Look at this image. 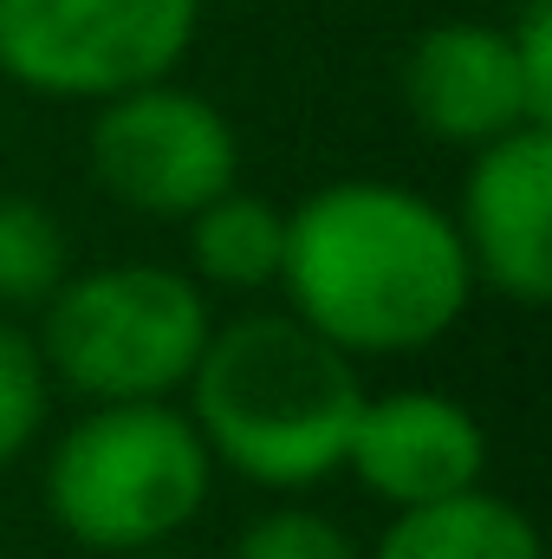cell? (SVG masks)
Wrapping results in <instances>:
<instances>
[{
  "label": "cell",
  "instance_id": "12",
  "mask_svg": "<svg viewBox=\"0 0 552 559\" xmlns=\"http://www.w3.org/2000/svg\"><path fill=\"white\" fill-rule=\"evenodd\" d=\"M72 274V235L52 215V202L7 189L0 195V312H39L59 280Z\"/></svg>",
  "mask_w": 552,
  "mask_h": 559
},
{
  "label": "cell",
  "instance_id": "13",
  "mask_svg": "<svg viewBox=\"0 0 552 559\" xmlns=\"http://www.w3.org/2000/svg\"><path fill=\"white\" fill-rule=\"evenodd\" d=\"M52 397H59V384L39 358L33 325L0 312V475L39 449V436L52 429Z\"/></svg>",
  "mask_w": 552,
  "mask_h": 559
},
{
  "label": "cell",
  "instance_id": "9",
  "mask_svg": "<svg viewBox=\"0 0 552 559\" xmlns=\"http://www.w3.org/2000/svg\"><path fill=\"white\" fill-rule=\"evenodd\" d=\"M404 111L429 143L481 150L520 124H547L520 85L507 26L494 20H435L422 26L397 66Z\"/></svg>",
  "mask_w": 552,
  "mask_h": 559
},
{
  "label": "cell",
  "instance_id": "5",
  "mask_svg": "<svg viewBox=\"0 0 552 559\" xmlns=\"http://www.w3.org/2000/svg\"><path fill=\"white\" fill-rule=\"evenodd\" d=\"M202 0H0V79L46 105H105L176 79Z\"/></svg>",
  "mask_w": 552,
  "mask_h": 559
},
{
  "label": "cell",
  "instance_id": "2",
  "mask_svg": "<svg viewBox=\"0 0 552 559\" xmlns=\"http://www.w3.org/2000/svg\"><path fill=\"white\" fill-rule=\"evenodd\" d=\"M364 371L286 306L241 312L208 332L182 411L195 423L215 475L261 495H305L345 475V442L364 404Z\"/></svg>",
  "mask_w": 552,
  "mask_h": 559
},
{
  "label": "cell",
  "instance_id": "15",
  "mask_svg": "<svg viewBox=\"0 0 552 559\" xmlns=\"http://www.w3.org/2000/svg\"><path fill=\"white\" fill-rule=\"evenodd\" d=\"M501 26H507V46H514V66H520L533 111L552 124V0H520V13Z\"/></svg>",
  "mask_w": 552,
  "mask_h": 559
},
{
  "label": "cell",
  "instance_id": "3",
  "mask_svg": "<svg viewBox=\"0 0 552 559\" xmlns=\"http://www.w3.org/2000/svg\"><path fill=\"white\" fill-rule=\"evenodd\" d=\"M215 495V462L176 397L85 404L39 462V501L85 559L176 547Z\"/></svg>",
  "mask_w": 552,
  "mask_h": 559
},
{
  "label": "cell",
  "instance_id": "4",
  "mask_svg": "<svg viewBox=\"0 0 552 559\" xmlns=\"http://www.w3.org/2000/svg\"><path fill=\"white\" fill-rule=\"evenodd\" d=\"M215 306L182 267L163 261H98L72 267L33 312L39 358L79 404H149L182 397Z\"/></svg>",
  "mask_w": 552,
  "mask_h": 559
},
{
  "label": "cell",
  "instance_id": "6",
  "mask_svg": "<svg viewBox=\"0 0 552 559\" xmlns=\"http://www.w3.org/2000/svg\"><path fill=\"white\" fill-rule=\"evenodd\" d=\"M85 163L118 209L182 228L202 202L241 182V131L208 92L149 79L92 105Z\"/></svg>",
  "mask_w": 552,
  "mask_h": 559
},
{
  "label": "cell",
  "instance_id": "8",
  "mask_svg": "<svg viewBox=\"0 0 552 559\" xmlns=\"http://www.w3.org/2000/svg\"><path fill=\"white\" fill-rule=\"evenodd\" d=\"M345 475L391 514L422 508V501H448L461 488H481L488 429L461 397H448L435 384L364 391L351 442H345Z\"/></svg>",
  "mask_w": 552,
  "mask_h": 559
},
{
  "label": "cell",
  "instance_id": "16",
  "mask_svg": "<svg viewBox=\"0 0 552 559\" xmlns=\"http://www.w3.org/2000/svg\"><path fill=\"white\" fill-rule=\"evenodd\" d=\"M118 559H195V554H176V547H156V554H118Z\"/></svg>",
  "mask_w": 552,
  "mask_h": 559
},
{
  "label": "cell",
  "instance_id": "1",
  "mask_svg": "<svg viewBox=\"0 0 552 559\" xmlns=\"http://www.w3.org/2000/svg\"><path fill=\"white\" fill-rule=\"evenodd\" d=\"M274 293L345 358H410L468 319L481 286L448 202L391 176H338L286 209Z\"/></svg>",
  "mask_w": 552,
  "mask_h": 559
},
{
  "label": "cell",
  "instance_id": "14",
  "mask_svg": "<svg viewBox=\"0 0 552 559\" xmlns=\"http://www.w3.org/2000/svg\"><path fill=\"white\" fill-rule=\"evenodd\" d=\"M228 559H364V547L319 508H299L292 495L254 514L235 540H228Z\"/></svg>",
  "mask_w": 552,
  "mask_h": 559
},
{
  "label": "cell",
  "instance_id": "7",
  "mask_svg": "<svg viewBox=\"0 0 552 559\" xmlns=\"http://www.w3.org/2000/svg\"><path fill=\"white\" fill-rule=\"evenodd\" d=\"M475 286L507 306L552 299V124H520L468 150L461 195L448 209Z\"/></svg>",
  "mask_w": 552,
  "mask_h": 559
},
{
  "label": "cell",
  "instance_id": "10",
  "mask_svg": "<svg viewBox=\"0 0 552 559\" xmlns=\"http://www.w3.org/2000/svg\"><path fill=\"white\" fill-rule=\"evenodd\" d=\"M364 559H547L533 514L494 488H461L448 501L397 508Z\"/></svg>",
  "mask_w": 552,
  "mask_h": 559
},
{
  "label": "cell",
  "instance_id": "11",
  "mask_svg": "<svg viewBox=\"0 0 552 559\" xmlns=\"http://www.w3.org/2000/svg\"><path fill=\"white\" fill-rule=\"evenodd\" d=\"M189 267L202 293H274L279 286V254H286V209L261 189H221L215 202H202L189 222Z\"/></svg>",
  "mask_w": 552,
  "mask_h": 559
}]
</instances>
